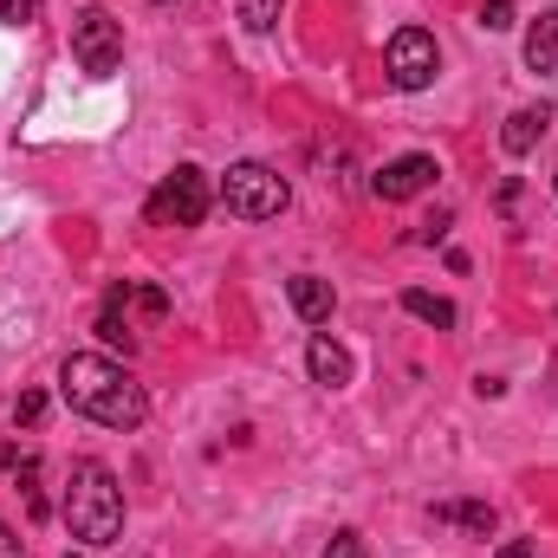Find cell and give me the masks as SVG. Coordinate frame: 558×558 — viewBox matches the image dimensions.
I'll use <instances>...</instances> for the list:
<instances>
[{
    "label": "cell",
    "mask_w": 558,
    "mask_h": 558,
    "mask_svg": "<svg viewBox=\"0 0 558 558\" xmlns=\"http://www.w3.org/2000/svg\"><path fill=\"white\" fill-rule=\"evenodd\" d=\"M59 390H65V403H72L78 416H92L98 428H137V422L149 416V397H143V384L124 371V364L98 357V351H78V357H65V371H59Z\"/></svg>",
    "instance_id": "cell-1"
},
{
    "label": "cell",
    "mask_w": 558,
    "mask_h": 558,
    "mask_svg": "<svg viewBox=\"0 0 558 558\" xmlns=\"http://www.w3.org/2000/svg\"><path fill=\"white\" fill-rule=\"evenodd\" d=\"M65 526H72V539H85V546H111L118 533H124V494H118V481H111V468L105 461H78L72 468V481H65Z\"/></svg>",
    "instance_id": "cell-2"
},
{
    "label": "cell",
    "mask_w": 558,
    "mask_h": 558,
    "mask_svg": "<svg viewBox=\"0 0 558 558\" xmlns=\"http://www.w3.org/2000/svg\"><path fill=\"white\" fill-rule=\"evenodd\" d=\"M208 202H215L208 175H202L195 162H175V175H162L156 195H149V221H156V228H202Z\"/></svg>",
    "instance_id": "cell-3"
},
{
    "label": "cell",
    "mask_w": 558,
    "mask_h": 558,
    "mask_svg": "<svg viewBox=\"0 0 558 558\" xmlns=\"http://www.w3.org/2000/svg\"><path fill=\"white\" fill-rule=\"evenodd\" d=\"M221 202L241 221H274L279 208H286V175L267 169V162H234L228 182H221Z\"/></svg>",
    "instance_id": "cell-4"
},
{
    "label": "cell",
    "mask_w": 558,
    "mask_h": 558,
    "mask_svg": "<svg viewBox=\"0 0 558 558\" xmlns=\"http://www.w3.org/2000/svg\"><path fill=\"white\" fill-rule=\"evenodd\" d=\"M72 52H78V65L85 72H118V59H124V26L105 13V7H85L78 20H72Z\"/></svg>",
    "instance_id": "cell-5"
},
{
    "label": "cell",
    "mask_w": 558,
    "mask_h": 558,
    "mask_svg": "<svg viewBox=\"0 0 558 558\" xmlns=\"http://www.w3.org/2000/svg\"><path fill=\"white\" fill-rule=\"evenodd\" d=\"M435 65H441V52H435V39H428L422 26H403V33L390 39V85H397V92L435 85Z\"/></svg>",
    "instance_id": "cell-6"
},
{
    "label": "cell",
    "mask_w": 558,
    "mask_h": 558,
    "mask_svg": "<svg viewBox=\"0 0 558 558\" xmlns=\"http://www.w3.org/2000/svg\"><path fill=\"white\" fill-rule=\"evenodd\" d=\"M435 175H441V169H435V156H397V162H384V169H377V182H371V189H377L384 202H410V195H422Z\"/></svg>",
    "instance_id": "cell-7"
},
{
    "label": "cell",
    "mask_w": 558,
    "mask_h": 558,
    "mask_svg": "<svg viewBox=\"0 0 558 558\" xmlns=\"http://www.w3.org/2000/svg\"><path fill=\"white\" fill-rule=\"evenodd\" d=\"M305 364H312V384H325V390H338V384H351V351L338 344V338H312L305 344Z\"/></svg>",
    "instance_id": "cell-8"
},
{
    "label": "cell",
    "mask_w": 558,
    "mask_h": 558,
    "mask_svg": "<svg viewBox=\"0 0 558 558\" xmlns=\"http://www.w3.org/2000/svg\"><path fill=\"white\" fill-rule=\"evenodd\" d=\"M546 124H553V111H546V105H526V111H513V118H507V131H500L507 156H526L533 143L546 137Z\"/></svg>",
    "instance_id": "cell-9"
},
{
    "label": "cell",
    "mask_w": 558,
    "mask_h": 558,
    "mask_svg": "<svg viewBox=\"0 0 558 558\" xmlns=\"http://www.w3.org/2000/svg\"><path fill=\"white\" fill-rule=\"evenodd\" d=\"M286 292H292V312H299L305 325H325V318H331V286L318 274H299Z\"/></svg>",
    "instance_id": "cell-10"
},
{
    "label": "cell",
    "mask_w": 558,
    "mask_h": 558,
    "mask_svg": "<svg viewBox=\"0 0 558 558\" xmlns=\"http://www.w3.org/2000/svg\"><path fill=\"white\" fill-rule=\"evenodd\" d=\"M526 65H533V72H558V7L533 20V33H526Z\"/></svg>",
    "instance_id": "cell-11"
},
{
    "label": "cell",
    "mask_w": 558,
    "mask_h": 558,
    "mask_svg": "<svg viewBox=\"0 0 558 558\" xmlns=\"http://www.w3.org/2000/svg\"><path fill=\"white\" fill-rule=\"evenodd\" d=\"M403 312L422 318V325H435V331H448V325H454V305H448V299H435V292H422V286L403 292Z\"/></svg>",
    "instance_id": "cell-12"
},
{
    "label": "cell",
    "mask_w": 558,
    "mask_h": 558,
    "mask_svg": "<svg viewBox=\"0 0 558 558\" xmlns=\"http://www.w3.org/2000/svg\"><path fill=\"white\" fill-rule=\"evenodd\" d=\"M441 526H468V533H494V507H474V500H454V507H435Z\"/></svg>",
    "instance_id": "cell-13"
},
{
    "label": "cell",
    "mask_w": 558,
    "mask_h": 558,
    "mask_svg": "<svg viewBox=\"0 0 558 558\" xmlns=\"http://www.w3.org/2000/svg\"><path fill=\"white\" fill-rule=\"evenodd\" d=\"M98 338H105L111 351H124V357L137 351V338H131V318H124L118 305H105V312H98Z\"/></svg>",
    "instance_id": "cell-14"
},
{
    "label": "cell",
    "mask_w": 558,
    "mask_h": 558,
    "mask_svg": "<svg viewBox=\"0 0 558 558\" xmlns=\"http://www.w3.org/2000/svg\"><path fill=\"white\" fill-rule=\"evenodd\" d=\"M241 7V20H247V33H267L279 20V0H234Z\"/></svg>",
    "instance_id": "cell-15"
},
{
    "label": "cell",
    "mask_w": 558,
    "mask_h": 558,
    "mask_svg": "<svg viewBox=\"0 0 558 558\" xmlns=\"http://www.w3.org/2000/svg\"><path fill=\"white\" fill-rule=\"evenodd\" d=\"M318 558H371V546H364V533H331V546Z\"/></svg>",
    "instance_id": "cell-16"
},
{
    "label": "cell",
    "mask_w": 558,
    "mask_h": 558,
    "mask_svg": "<svg viewBox=\"0 0 558 558\" xmlns=\"http://www.w3.org/2000/svg\"><path fill=\"white\" fill-rule=\"evenodd\" d=\"M481 26H487V33H507V26H513V0H487V7H481Z\"/></svg>",
    "instance_id": "cell-17"
},
{
    "label": "cell",
    "mask_w": 558,
    "mask_h": 558,
    "mask_svg": "<svg viewBox=\"0 0 558 558\" xmlns=\"http://www.w3.org/2000/svg\"><path fill=\"white\" fill-rule=\"evenodd\" d=\"M0 20L7 26H26V20H39V0H0Z\"/></svg>",
    "instance_id": "cell-18"
},
{
    "label": "cell",
    "mask_w": 558,
    "mask_h": 558,
    "mask_svg": "<svg viewBox=\"0 0 558 558\" xmlns=\"http://www.w3.org/2000/svg\"><path fill=\"white\" fill-rule=\"evenodd\" d=\"M46 416V397H39V390H26V397H20V422H39Z\"/></svg>",
    "instance_id": "cell-19"
},
{
    "label": "cell",
    "mask_w": 558,
    "mask_h": 558,
    "mask_svg": "<svg viewBox=\"0 0 558 558\" xmlns=\"http://www.w3.org/2000/svg\"><path fill=\"white\" fill-rule=\"evenodd\" d=\"M494 558H539V553H533L526 539H507V546H500V553H494Z\"/></svg>",
    "instance_id": "cell-20"
},
{
    "label": "cell",
    "mask_w": 558,
    "mask_h": 558,
    "mask_svg": "<svg viewBox=\"0 0 558 558\" xmlns=\"http://www.w3.org/2000/svg\"><path fill=\"white\" fill-rule=\"evenodd\" d=\"M0 558H26V553H20V539H13L7 526H0Z\"/></svg>",
    "instance_id": "cell-21"
},
{
    "label": "cell",
    "mask_w": 558,
    "mask_h": 558,
    "mask_svg": "<svg viewBox=\"0 0 558 558\" xmlns=\"http://www.w3.org/2000/svg\"><path fill=\"white\" fill-rule=\"evenodd\" d=\"M65 558H92V553H65Z\"/></svg>",
    "instance_id": "cell-22"
}]
</instances>
